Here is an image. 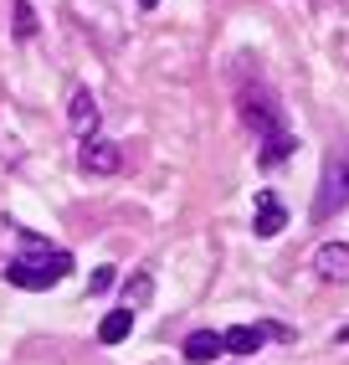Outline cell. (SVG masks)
<instances>
[{"instance_id":"6da1fadb","label":"cell","mask_w":349,"mask_h":365,"mask_svg":"<svg viewBox=\"0 0 349 365\" xmlns=\"http://www.w3.org/2000/svg\"><path fill=\"white\" fill-rule=\"evenodd\" d=\"M67 273H72V252H52V247H41L36 237H26V252L6 262V278H11L16 288H31V294L62 283Z\"/></svg>"},{"instance_id":"7a4b0ae2","label":"cell","mask_w":349,"mask_h":365,"mask_svg":"<svg viewBox=\"0 0 349 365\" xmlns=\"http://www.w3.org/2000/svg\"><path fill=\"white\" fill-rule=\"evenodd\" d=\"M349 206V150L334 155L329 165H323V180H318V201H313V216L318 222H329L334 211Z\"/></svg>"},{"instance_id":"3957f363","label":"cell","mask_w":349,"mask_h":365,"mask_svg":"<svg viewBox=\"0 0 349 365\" xmlns=\"http://www.w3.org/2000/svg\"><path fill=\"white\" fill-rule=\"evenodd\" d=\"M78 165L88 170V175H113V170L123 165V150L113 139H98V134H88V144L78 150Z\"/></svg>"},{"instance_id":"277c9868","label":"cell","mask_w":349,"mask_h":365,"mask_svg":"<svg viewBox=\"0 0 349 365\" xmlns=\"http://www.w3.org/2000/svg\"><path fill=\"white\" fill-rule=\"evenodd\" d=\"M313 267H318L323 283H349V242H323Z\"/></svg>"},{"instance_id":"5b68a950","label":"cell","mask_w":349,"mask_h":365,"mask_svg":"<svg viewBox=\"0 0 349 365\" xmlns=\"http://www.w3.org/2000/svg\"><path fill=\"white\" fill-rule=\"evenodd\" d=\"M283 227H288L283 201L272 196V190H262V196H257V211H252V232H257V237H278Z\"/></svg>"},{"instance_id":"8992f818","label":"cell","mask_w":349,"mask_h":365,"mask_svg":"<svg viewBox=\"0 0 349 365\" xmlns=\"http://www.w3.org/2000/svg\"><path fill=\"white\" fill-rule=\"evenodd\" d=\"M67 124L78 129L83 139L98 134V98H93V88H78V93H72V103H67Z\"/></svg>"},{"instance_id":"52a82bcc","label":"cell","mask_w":349,"mask_h":365,"mask_svg":"<svg viewBox=\"0 0 349 365\" xmlns=\"http://www.w3.org/2000/svg\"><path fill=\"white\" fill-rule=\"evenodd\" d=\"M216 355H226V339H221L216 329H195V334L185 339V360H190V365H211Z\"/></svg>"},{"instance_id":"ba28073f","label":"cell","mask_w":349,"mask_h":365,"mask_svg":"<svg viewBox=\"0 0 349 365\" xmlns=\"http://www.w3.org/2000/svg\"><path fill=\"white\" fill-rule=\"evenodd\" d=\"M221 339H226V350H231V355H257V350H262V339H267V329H262V324H236V329H226Z\"/></svg>"},{"instance_id":"9c48e42d","label":"cell","mask_w":349,"mask_h":365,"mask_svg":"<svg viewBox=\"0 0 349 365\" xmlns=\"http://www.w3.org/2000/svg\"><path fill=\"white\" fill-rule=\"evenodd\" d=\"M129 329H134V309H113V314H103V324H98V339H103V345H123Z\"/></svg>"},{"instance_id":"30bf717a","label":"cell","mask_w":349,"mask_h":365,"mask_svg":"<svg viewBox=\"0 0 349 365\" xmlns=\"http://www.w3.org/2000/svg\"><path fill=\"white\" fill-rule=\"evenodd\" d=\"M149 299H155V278H149V273H134V278H123V309H144Z\"/></svg>"},{"instance_id":"8fae6325","label":"cell","mask_w":349,"mask_h":365,"mask_svg":"<svg viewBox=\"0 0 349 365\" xmlns=\"http://www.w3.org/2000/svg\"><path fill=\"white\" fill-rule=\"evenodd\" d=\"M288 155H293V134L272 129V134H267V150H262V165H278V160H288Z\"/></svg>"},{"instance_id":"7c38bea8","label":"cell","mask_w":349,"mask_h":365,"mask_svg":"<svg viewBox=\"0 0 349 365\" xmlns=\"http://www.w3.org/2000/svg\"><path fill=\"white\" fill-rule=\"evenodd\" d=\"M16 36H36V11H31V0H16Z\"/></svg>"},{"instance_id":"4fadbf2b","label":"cell","mask_w":349,"mask_h":365,"mask_svg":"<svg viewBox=\"0 0 349 365\" xmlns=\"http://www.w3.org/2000/svg\"><path fill=\"white\" fill-rule=\"evenodd\" d=\"M113 283H118V273H113V267H98V273H93V283H88V288H93V294H108V288H113Z\"/></svg>"},{"instance_id":"5bb4252c","label":"cell","mask_w":349,"mask_h":365,"mask_svg":"<svg viewBox=\"0 0 349 365\" xmlns=\"http://www.w3.org/2000/svg\"><path fill=\"white\" fill-rule=\"evenodd\" d=\"M134 6H144V11H155V6H160V0H134Z\"/></svg>"}]
</instances>
